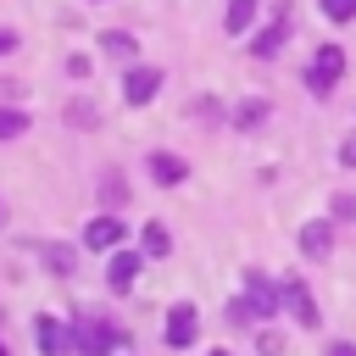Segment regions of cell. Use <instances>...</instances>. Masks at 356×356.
<instances>
[{
  "label": "cell",
  "instance_id": "16",
  "mask_svg": "<svg viewBox=\"0 0 356 356\" xmlns=\"http://www.w3.org/2000/svg\"><path fill=\"white\" fill-rule=\"evenodd\" d=\"M39 256H44V267H50V273H61V278H72V267H78V256H72V250H61V245H39Z\"/></svg>",
  "mask_w": 356,
  "mask_h": 356
},
{
  "label": "cell",
  "instance_id": "1",
  "mask_svg": "<svg viewBox=\"0 0 356 356\" xmlns=\"http://www.w3.org/2000/svg\"><path fill=\"white\" fill-rule=\"evenodd\" d=\"M122 345H128V334L111 328L106 317H78V328H72V350L78 356H117Z\"/></svg>",
  "mask_w": 356,
  "mask_h": 356
},
{
  "label": "cell",
  "instance_id": "11",
  "mask_svg": "<svg viewBox=\"0 0 356 356\" xmlns=\"http://www.w3.org/2000/svg\"><path fill=\"white\" fill-rule=\"evenodd\" d=\"M33 334H39V350H44V356H61V350L72 345V334H67L50 312H39V317H33Z\"/></svg>",
  "mask_w": 356,
  "mask_h": 356
},
{
  "label": "cell",
  "instance_id": "25",
  "mask_svg": "<svg viewBox=\"0 0 356 356\" xmlns=\"http://www.w3.org/2000/svg\"><path fill=\"white\" fill-rule=\"evenodd\" d=\"M334 217H356V195H334Z\"/></svg>",
  "mask_w": 356,
  "mask_h": 356
},
{
  "label": "cell",
  "instance_id": "30",
  "mask_svg": "<svg viewBox=\"0 0 356 356\" xmlns=\"http://www.w3.org/2000/svg\"><path fill=\"white\" fill-rule=\"evenodd\" d=\"M0 228H6V200H0Z\"/></svg>",
  "mask_w": 356,
  "mask_h": 356
},
{
  "label": "cell",
  "instance_id": "17",
  "mask_svg": "<svg viewBox=\"0 0 356 356\" xmlns=\"http://www.w3.org/2000/svg\"><path fill=\"white\" fill-rule=\"evenodd\" d=\"M100 50L117 56V61H134V33H111V28H106V33H100Z\"/></svg>",
  "mask_w": 356,
  "mask_h": 356
},
{
  "label": "cell",
  "instance_id": "21",
  "mask_svg": "<svg viewBox=\"0 0 356 356\" xmlns=\"http://www.w3.org/2000/svg\"><path fill=\"white\" fill-rule=\"evenodd\" d=\"M106 206H111V211L122 206V178H117V172H106Z\"/></svg>",
  "mask_w": 356,
  "mask_h": 356
},
{
  "label": "cell",
  "instance_id": "26",
  "mask_svg": "<svg viewBox=\"0 0 356 356\" xmlns=\"http://www.w3.org/2000/svg\"><path fill=\"white\" fill-rule=\"evenodd\" d=\"M67 72L72 78H89V56H67Z\"/></svg>",
  "mask_w": 356,
  "mask_h": 356
},
{
  "label": "cell",
  "instance_id": "5",
  "mask_svg": "<svg viewBox=\"0 0 356 356\" xmlns=\"http://www.w3.org/2000/svg\"><path fill=\"white\" fill-rule=\"evenodd\" d=\"M156 95H161V67L134 61V67L122 72V100H128V106H150Z\"/></svg>",
  "mask_w": 356,
  "mask_h": 356
},
{
  "label": "cell",
  "instance_id": "24",
  "mask_svg": "<svg viewBox=\"0 0 356 356\" xmlns=\"http://www.w3.org/2000/svg\"><path fill=\"white\" fill-rule=\"evenodd\" d=\"M67 111H72V122H78V128H89V122H95V106H83V100H78V106H67Z\"/></svg>",
  "mask_w": 356,
  "mask_h": 356
},
{
  "label": "cell",
  "instance_id": "2",
  "mask_svg": "<svg viewBox=\"0 0 356 356\" xmlns=\"http://www.w3.org/2000/svg\"><path fill=\"white\" fill-rule=\"evenodd\" d=\"M339 72H345V50H339V44H317V56H312V67H306V89H312V95H334Z\"/></svg>",
  "mask_w": 356,
  "mask_h": 356
},
{
  "label": "cell",
  "instance_id": "20",
  "mask_svg": "<svg viewBox=\"0 0 356 356\" xmlns=\"http://www.w3.org/2000/svg\"><path fill=\"white\" fill-rule=\"evenodd\" d=\"M256 350H261V356H284V334L261 328V334H256Z\"/></svg>",
  "mask_w": 356,
  "mask_h": 356
},
{
  "label": "cell",
  "instance_id": "32",
  "mask_svg": "<svg viewBox=\"0 0 356 356\" xmlns=\"http://www.w3.org/2000/svg\"><path fill=\"white\" fill-rule=\"evenodd\" d=\"M0 356H11V350H6V345H0Z\"/></svg>",
  "mask_w": 356,
  "mask_h": 356
},
{
  "label": "cell",
  "instance_id": "3",
  "mask_svg": "<svg viewBox=\"0 0 356 356\" xmlns=\"http://www.w3.org/2000/svg\"><path fill=\"white\" fill-rule=\"evenodd\" d=\"M139 267H145V250L117 245V250H111V261H106V289H111V295H128V289L139 284Z\"/></svg>",
  "mask_w": 356,
  "mask_h": 356
},
{
  "label": "cell",
  "instance_id": "15",
  "mask_svg": "<svg viewBox=\"0 0 356 356\" xmlns=\"http://www.w3.org/2000/svg\"><path fill=\"white\" fill-rule=\"evenodd\" d=\"M139 245H145V256H167V250H172V234H167L161 222H145V234H139Z\"/></svg>",
  "mask_w": 356,
  "mask_h": 356
},
{
  "label": "cell",
  "instance_id": "29",
  "mask_svg": "<svg viewBox=\"0 0 356 356\" xmlns=\"http://www.w3.org/2000/svg\"><path fill=\"white\" fill-rule=\"evenodd\" d=\"M11 50H17V33H11V28H0V56H11Z\"/></svg>",
  "mask_w": 356,
  "mask_h": 356
},
{
  "label": "cell",
  "instance_id": "12",
  "mask_svg": "<svg viewBox=\"0 0 356 356\" xmlns=\"http://www.w3.org/2000/svg\"><path fill=\"white\" fill-rule=\"evenodd\" d=\"M150 178H156V184H184V178H189V161L172 156V150H156V156H150Z\"/></svg>",
  "mask_w": 356,
  "mask_h": 356
},
{
  "label": "cell",
  "instance_id": "4",
  "mask_svg": "<svg viewBox=\"0 0 356 356\" xmlns=\"http://www.w3.org/2000/svg\"><path fill=\"white\" fill-rule=\"evenodd\" d=\"M245 306L256 312V323H261V317H273V312L284 306V284H273L267 273H256V267H250V273H245Z\"/></svg>",
  "mask_w": 356,
  "mask_h": 356
},
{
  "label": "cell",
  "instance_id": "23",
  "mask_svg": "<svg viewBox=\"0 0 356 356\" xmlns=\"http://www.w3.org/2000/svg\"><path fill=\"white\" fill-rule=\"evenodd\" d=\"M189 111H195V117H206V122H211V117H217V100H211V95H200V100H195V106H189Z\"/></svg>",
  "mask_w": 356,
  "mask_h": 356
},
{
  "label": "cell",
  "instance_id": "22",
  "mask_svg": "<svg viewBox=\"0 0 356 356\" xmlns=\"http://www.w3.org/2000/svg\"><path fill=\"white\" fill-rule=\"evenodd\" d=\"M228 323H256V312L245 306V295H234V306H228Z\"/></svg>",
  "mask_w": 356,
  "mask_h": 356
},
{
  "label": "cell",
  "instance_id": "7",
  "mask_svg": "<svg viewBox=\"0 0 356 356\" xmlns=\"http://www.w3.org/2000/svg\"><path fill=\"white\" fill-rule=\"evenodd\" d=\"M122 239H128V228H122L117 211H100V217H89V228H83V245H89V250H106V256H111Z\"/></svg>",
  "mask_w": 356,
  "mask_h": 356
},
{
  "label": "cell",
  "instance_id": "9",
  "mask_svg": "<svg viewBox=\"0 0 356 356\" xmlns=\"http://www.w3.org/2000/svg\"><path fill=\"white\" fill-rule=\"evenodd\" d=\"M328 250H334V217L306 222V228H300V256H306V261H323Z\"/></svg>",
  "mask_w": 356,
  "mask_h": 356
},
{
  "label": "cell",
  "instance_id": "13",
  "mask_svg": "<svg viewBox=\"0 0 356 356\" xmlns=\"http://www.w3.org/2000/svg\"><path fill=\"white\" fill-rule=\"evenodd\" d=\"M267 111H273V106H267L261 95H250V100H239V106H234V128H239V134H256V128L267 122Z\"/></svg>",
  "mask_w": 356,
  "mask_h": 356
},
{
  "label": "cell",
  "instance_id": "14",
  "mask_svg": "<svg viewBox=\"0 0 356 356\" xmlns=\"http://www.w3.org/2000/svg\"><path fill=\"white\" fill-rule=\"evenodd\" d=\"M256 11H261V0H228V17H222V28L239 39V33H250V28H256Z\"/></svg>",
  "mask_w": 356,
  "mask_h": 356
},
{
  "label": "cell",
  "instance_id": "8",
  "mask_svg": "<svg viewBox=\"0 0 356 356\" xmlns=\"http://www.w3.org/2000/svg\"><path fill=\"white\" fill-rule=\"evenodd\" d=\"M289 22H295V17H278V22H267L261 33H250V56H256V61H273V56L289 44Z\"/></svg>",
  "mask_w": 356,
  "mask_h": 356
},
{
  "label": "cell",
  "instance_id": "10",
  "mask_svg": "<svg viewBox=\"0 0 356 356\" xmlns=\"http://www.w3.org/2000/svg\"><path fill=\"white\" fill-rule=\"evenodd\" d=\"M284 306L295 312L300 328H317V300H312V289H306L300 278H284Z\"/></svg>",
  "mask_w": 356,
  "mask_h": 356
},
{
  "label": "cell",
  "instance_id": "28",
  "mask_svg": "<svg viewBox=\"0 0 356 356\" xmlns=\"http://www.w3.org/2000/svg\"><path fill=\"white\" fill-rule=\"evenodd\" d=\"M323 356H356V345H350V339H334V345H328Z\"/></svg>",
  "mask_w": 356,
  "mask_h": 356
},
{
  "label": "cell",
  "instance_id": "6",
  "mask_svg": "<svg viewBox=\"0 0 356 356\" xmlns=\"http://www.w3.org/2000/svg\"><path fill=\"white\" fill-rule=\"evenodd\" d=\"M195 334H200V306H195V300H178V306L167 312V345H172V350H189Z\"/></svg>",
  "mask_w": 356,
  "mask_h": 356
},
{
  "label": "cell",
  "instance_id": "31",
  "mask_svg": "<svg viewBox=\"0 0 356 356\" xmlns=\"http://www.w3.org/2000/svg\"><path fill=\"white\" fill-rule=\"evenodd\" d=\"M206 356H228V350H206Z\"/></svg>",
  "mask_w": 356,
  "mask_h": 356
},
{
  "label": "cell",
  "instance_id": "19",
  "mask_svg": "<svg viewBox=\"0 0 356 356\" xmlns=\"http://www.w3.org/2000/svg\"><path fill=\"white\" fill-rule=\"evenodd\" d=\"M328 22H356V0H317Z\"/></svg>",
  "mask_w": 356,
  "mask_h": 356
},
{
  "label": "cell",
  "instance_id": "18",
  "mask_svg": "<svg viewBox=\"0 0 356 356\" xmlns=\"http://www.w3.org/2000/svg\"><path fill=\"white\" fill-rule=\"evenodd\" d=\"M22 134H28V111L0 106V139H22Z\"/></svg>",
  "mask_w": 356,
  "mask_h": 356
},
{
  "label": "cell",
  "instance_id": "27",
  "mask_svg": "<svg viewBox=\"0 0 356 356\" xmlns=\"http://www.w3.org/2000/svg\"><path fill=\"white\" fill-rule=\"evenodd\" d=\"M339 161H345V167H356V134H350V139L339 145Z\"/></svg>",
  "mask_w": 356,
  "mask_h": 356
}]
</instances>
